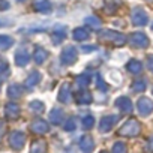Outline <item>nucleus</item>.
Returning a JSON list of instances; mask_svg holds the SVG:
<instances>
[{"instance_id":"f257e3e1","label":"nucleus","mask_w":153,"mask_h":153,"mask_svg":"<svg viewBox=\"0 0 153 153\" xmlns=\"http://www.w3.org/2000/svg\"><path fill=\"white\" fill-rule=\"evenodd\" d=\"M99 39L102 42L113 44L116 47H122V45L126 44V36L122 35V33H119V32H114V30H104V32H101Z\"/></svg>"},{"instance_id":"f03ea898","label":"nucleus","mask_w":153,"mask_h":153,"mask_svg":"<svg viewBox=\"0 0 153 153\" xmlns=\"http://www.w3.org/2000/svg\"><path fill=\"white\" fill-rule=\"evenodd\" d=\"M140 131H141L140 122L135 120V119H131V120H128V122L119 129V135L132 138V137H137V135L140 134Z\"/></svg>"},{"instance_id":"7ed1b4c3","label":"nucleus","mask_w":153,"mask_h":153,"mask_svg":"<svg viewBox=\"0 0 153 153\" xmlns=\"http://www.w3.org/2000/svg\"><path fill=\"white\" fill-rule=\"evenodd\" d=\"M60 62L66 66H71L76 62V48L72 45H68L63 48L62 54H60Z\"/></svg>"},{"instance_id":"20e7f679","label":"nucleus","mask_w":153,"mask_h":153,"mask_svg":"<svg viewBox=\"0 0 153 153\" xmlns=\"http://www.w3.org/2000/svg\"><path fill=\"white\" fill-rule=\"evenodd\" d=\"M137 108H138V113H140L141 116L147 117V116H150V114L153 113V101H152L150 98L143 96V98L138 99V102H137Z\"/></svg>"},{"instance_id":"39448f33","label":"nucleus","mask_w":153,"mask_h":153,"mask_svg":"<svg viewBox=\"0 0 153 153\" xmlns=\"http://www.w3.org/2000/svg\"><path fill=\"white\" fill-rule=\"evenodd\" d=\"M131 18H132V23L135 26H141L143 27V26H146L149 23V15H147V12L143 8H135L132 11V14H131Z\"/></svg>"},{"instance_id":"423d86ee","label":"nucleus","mask_w":153,"mask_h":153,"mask_svg":"<svg viewBox=\"0 0 153 153\" xmlns=\"http://www.w3.org/2000/svg\"><path fill=\"white\" fill-rule=\"evenodd\" d=\"M129 42H131V45L135 47V48H147L149 44H150L149 38H147L144 33H141V32H135V33H132Z\"/></svg>"},{"instance_id":"0eeeda50","label":"nucleus","mask_w":153,"mask_h":153,"mask_svg":"<svg viewBox=\"0 0 153 153\" xmlns=\"http://www.w3.org/2000/svg\"><path fill=\"white\" fill-rule=\"evenodd\" d=\"M9 144L12 149L15 150H21L26 144V135L20 131H14L11 135H9Z\"/></svg>"},{"instance_id":"6e6552de","label":"nucleus","mask_w":153,"mask_h":153,"mask_svg":"<svg viewBox=\"0 0 153 153\" xmlns=\"http://www.w3.org/2000/svg\"><path fill=\"white\" fill-rule=\"evenodd\" d=\"M71 93H72V87H71V83H63L59 89V95H57V99L62 102V104H68L69 99H71Z\"/></svg>"},{"instance_id":"1a4fd4ad","label":"nucleus","mask_w":153,"mask_h":153,"mask_svg":"<svg viewBox=\"0 0 153 153\" xmlns=\"http://www.w3.org/2000/svg\"><path fill=\"white\" fill-rule=\"evenodd\" d=\"M116 107H117L122 113H126V114H128V113H132V110H134L131 99L126 98V96H120V98H117V99H116Z\"/></svg>"},{"instance_id":"9d476101","label":"nucleus","mask_w":153,"mask_h":153,"mask_svg":"<svg viewBox=\"0 0 153 153\" xmlns=\"http://www.w3.org/2000/svg\"><path fill=\"white\" fill-rule=\"evenodd\" d=\"M30 131L35 132V134L42 135V134H47V132L50 131V126H48V123H47L45 120L38 119V120H35V122L30 125Z\"/></svg>"},{"instance_id":"9b49d317","label":"nucleus","mask_w":153,"mask_h":153,"mask_svg":"<svg viewBox=\"0 0 153 153\" xmlns=\"http://www.w3.org/2000/svg\"><path fill=\"white\" fill-rule=\"evenodd\" d=\"M29 62H30V56H29V53H27L26 48H21V50H18L15 53V65L17 66H20V68L27 66Z\"/></svg>"},{"instance_id":"f8f14e48","label":"nucleus","mask_w":153,"mask_h":153,"mask_svg":"<svg viewBox=\"0 0 153 153\" xmlns=\"http://www.w3.org/2000/svg\"><path fill=\"white\" fill-rule=\"evenodd\" d=\"M116 122H117V116H107V117H104V119L101 120V123H99V131H101V132H108V131H111L113 126L116 125Z\"/></svg>"},{"instance_id":"ddd939ff","label":"nucleus","mask_w":153,"mask_h":153,"mask_svg":"<svg viewBox=\"0 0 153 153\" xmlns=\"http://www.w3.org/2000/svg\"><path fill=\"white\" fill-rule=\"evenodd\" d=\"M93 147H95V143L90 135H83L80 138V149L83 150V153H92Z\"/></svg>"},{"instance_id":"4468645a","label":"nucleus","mask_w":153,"mask_h":153,"mask_svg":"<svg viewBox=\"0 0 153 153\" xmlns=\"http://www.w3.org/2000/svg\"><path fill=\"white\" fill-rule=\"evenodd\" d=\"M50 122L53 125H62L63 123V119H65V113L62 108H54L50 111V116H48Z\"/></svg>"},{"instance_id":"2eb2a0df","label":"nucleus","mask_w":153,"mask_h":153,"mask_svg":"<svg viewBox=\"0 0 153 153\" xmlns=\"http://www.w3.org/2000/svg\"><path fill=\"white\" fill-rule=\"evenodd\" d=\"M33 8L38 12L50 14L51 12V2H50V0H35V2H33Z\"/></svg>"},{"instance_id":"dca6fc26","label":"nucleus","mask_w":153,"mask_h":153,"mask_svg":"<svg viewBox=\"0 0 153 153\" xmlns=\"http://www.w3.org/2000/svg\"><path fill=\"white\" fill-rule=\"evenodd\" d=\"M41 78H42V75H41V72H38V71H35V72H32L27 78H26V81H24V84H26V87L27 89H33L39 81H41Z\"/></svg>"},{"instance_id":"f3484780","label":"nucleus","mask_w":153,"mask_h":153,"mask_svg":"<svg viewBox=\"0 0 153 153\" xmlns=\"http://www.w3.org/2000/svg\"><path fill=\"white\" fill-rule=\"evenodd\" d=\"M5 114H6L8 119L15 120V119H18V116H20V107H18L17 104L9 102V104L6 105V108H5Z\"/></svg>"},{"instance_id":"a211bd4d","label":"nucleus","mask_w":153,"mask_h":153,"mask_svg":"<svg viewBox=\"0 0 153 153\" xmlns=\"http://www.w3.org/2000/svg\"><path fill=\"white\" fill-rule=\"evenodd\" d=\"M47 57H48L47 50H44L42 47H36V50H35V53H33V60H35V63H36V65H42V63L47 60Z\"/></svg>"},{"instance_id":"6ab92c4d","label":"nucleus","mask_w":153,"mask_h":153,"mask_svg":"<svg viewBox=\"0 0 153 153\" xmlns=\"http://www.w3.org/2000/svg\"><path fill=\"white\" fill-rule=\"evenodd\" d=\"M72 36H74V39H75V41H80V42L87 41V39L90 38L89 32H87L86 29H83V27H76V29L72 32Z\"/></svg>"},{"instance_id":"aec40b11","label":"nucleus","mask_w":153,"mask_h":153,"mask_svg":"<svg viewBox=\"0 0 153 153\" xmlns=\"http://www.w3.org/2000/svg\"><path fill=\"white\" fill-rule=\"evenodd\" d=\"M9 65L5 59L0 57V81H5L8 76H9Z\"/></svg>"},{"instance_id":"412c9836","label":"nucleus","mask_w":153,"mask_h":153,"mask_svg":"<svg viewBox=\"0 0 153 153\" xmlns=\"http://www.w3.org/2000/svg\"><path fill=\"white\" fill-rule=\"evenodd\" d=\"M128 71L131 72V74H140L141 71H143V65H141V62L140 60H137V59H132L129 63H128Z\"/></svg>"},{"instance_id":"4be33fe9","label":"nucleus","mask_w":153,"mask_h":153,"mask_svg":"<svg viewBox=\"0 0 153 153\" xmlns=\"http://www.w3.org/2000/svg\"><path fill=\"white\" fill-rule=\"evenodd\" d=\"M8 95H9V98L17 99V98H20L23 95V87L20 84H11L8 87Z\"/></svg>"},{"instance_id":"5701e85b","label":"nucleus","mask_w":153,"mask_h":153,"mask_svg":"<svg viewBox=\"0 0 153 153\" xmlns=\"http://www.w3.org/2000/svg\"><path fill=\"white\" fill-rule=\"evenodd\" d=\"M84 23H86L89 27L95 29V30L101 29V26H102V21H101V18H98V17H95V15H92V17H87V18L84 20Z\"/></svg>"},{"instance_id":"b1692460","label":"nucleus","mask_w":153,"mask_h":153,"mask_svg":"<svg viewBox=\"0 0 153 153\" xmlns=\"http://www.w3.org/2000/svg\"><path fill=\"white\" fill-rule=\"evenodd\" d=\"M14 45V38L6 36V35H0V50H8Z\"/></svg>"},{"instance_id":"393cba45","label":"nucleus","mask_w":153,"mask_h":153,"mask_svg":"<svg viewBox=\"0 0 153 153\" xmlns=\"http://www.w3.org/2000/svg\"><path fill=\"white\" fill-rule=\"evenodd\" d=\"M30 153H47V144H45V141H35L32 144Z\"/></svg>"},{"instance_id":"a878e982","label":"nucleus","mask_w":153,"mask_h":153,"mask_svg":"<svg viewBox=\"0 0 153 153\" xmlns=\"http://www.w3.org/2000/svg\"><path fill=\"white\" fill-rule=\"evenodd\" d=\"M75 83H76V86H78V87H87L89 83H90V76H89V74L78 75V76L75 78Z\"/></svg>"},{"instance_id":"bb28decb","label":"nucleus","mask_w":153,"mask_h":153,"mask_svg":"<svg viewBox=\"0 0 153 153\" xmlns=\"http://www.w3.org/2000/svg\"><path fill=\"white\" fill-rule=\"evenodd\" d=\"M93 101V96L89 92H81L76 95V102L78 104H90Z\"/></svg>"},{"instance_id":"cd10ccee","label":"nucleus","mask_w":153,"mask_h":153,"mask_svg":"<svg viewBox=\"0 0 153 153\" xmlns=\"http://www.w3.org/2000/svg\"><path fill=\"white\" fill-rule=\"evenodd\" d=\"M146 87H147V84H146V81L144 80H137V81H134L132 83V92H137V93H140V92H144L146 90Z\"/></svg>"},{"instance_id":"c85d7f7f","label":"nucleus","mask_w":153,"mask_h":153,"mask_svg":"<svg viewBox=\"0 0 153 153\" xmlns=\"http://www.w3.org/2000/svg\"><path fill=\"white\" fill-rule=\"evenodd\" d=\"M30 108H32V111H35V113H38V114H41V113L45 111V105H44V102H41V101H32V102H30Z\"/></svg>"},{"instance_id":"c756f323","label":"nucleus","mask_w":153,"mask_h":153,"mask_svg":"<svg viewBox=\"0 0 153 153\" xmlns=\"http://www.w3.org/2000/svg\"><path fill=\"white\" fill-rule=\"evenodd\" d=\"M66 38V35H65V32L63 30H60V32H54L53 35H51V41H53V44L54 45H57V44H60V42H63V39Z\"/></svg>"},{"instance_id":"7c9ffc66","label":"nucleus","mask_w":153,"mask_h":153,"mask_svg":"<svg viewBox=\"0 0 153 153\" xmlns=\"http://www.w3.org/2000/svg\"><path fill=\"white\" fill-rule=\"evenodd\" d=\"M81 125H83L84 129H90V128H93V125H95V117H93V116H86V117H83Z\"/></svg>"},{"instance_id":"2f4dec72","label":"nucleus","mask_w":153,"mask_h":153,"mask_svg":"<svg viewBox=\"0 0 153 153\" xmlns=\"http://www.w3.org/2000/svg\"><path fill=\"white\" fill-rule=\"evenodd\" d=\"M111 152H113V153H128V147H126L125 143L117 141V143L113 146V150H111Z\"/></svg>"},{"instance_id":"473e14b6","label":"nucleus","mask_w":153,"mask_h":153,"mask_svg":"<svg viewBox=\"0 0 153 153\" xmlns=\"http://www.w3.org/2000/svg\"><path fill=\"white\" fill-rule=\"evenodd\" d=\"M75 119L74 117H71V119H68L66 120V123H65V131H68V132H72V131H75Z\"/></svg>"},{"instance_id":"72a5a7b5","label":"nucleus","mask_w":153,"mask_h":153,"mask_svg":"<svg viewBox=\"0 0 153 153\" xmlns=\"http://www.w3.org/2000/svg\"><path fill=\"white\" fill-rule=\"evenodd\" d=\"M96 86H98V89H101V90H107V84L104 83V80L101 78V75H96Z\"/></svg>"},{"instance_id":"f704fd0d","label":"nucleus","mask_w":153,"mask_h":153,"mask_svg":"<svg viewBox=\"0 0 153 153\" xmlns=\"http://www.w3.org/2000/svg\"><path fill=\"white\" fill-rule=\"evenodd\" d=\"M147 68L150 72H153V54L147 56Z\"/></svg>"},{"instance_id":"c9c22d12","label":"nucleus","mask_w":153,"mask_h":153,"mask_svg":"<svg viewBox=\"0 0 153 153\" xmlns=\"http://www.w3.org/2000/svg\"><path fill=\"white\" fill-rule=\"evenodd\" d=\"M96 47L95 45H86V47H81V51L83 53H90V51H95Z\"/></svg>"},{"instance_id":"e433bc0d","label":"nucleus","mask_w":153,"mask_h":153,"mask_svg":"<svg viewBox=\"0 0 153 153\" xmlns=\"http://www.w3.org/2000/svg\"><path fill=\"white\" fill-rule=\"evenodd\" d=\"M9 8V3L6 0H0V11H6Z\"/></svg>"},{"instance_id":"4c0bfd02","label":"nucleus","mask_w":153,"mask_h":153,"mask_svg":"<svg viewBox=\"0 0 153 153\" xmlns=\"http://www.w3.org/2000/svg\"><path fill=\"white\" fill-rule=\"evenodd\" d=\"M3 132H5V122H3L2 119H0V138H2Z\"/></svg>"},{"instance_id":"58836bf2","label":"nucleus","mask_w":153,"mask_h":153,"mask_svg":"<svg viewBox=\"0 0 153 153\" xmlns=\"http://www.w3.org/2000/svg\"><path fill=\"white\" fill-rule=\"evenodd\" d=\"M9 24H12V23H9V20H0V27H5Z\"/></svg>"},{"instance_id":"ea45409f","label":"nucleus","mask_w":153,"mask_h":153,"mask_svg":"<svg viewBox=\"0 0 153 153\" xmlns=\"http://www.w3.org/2000/svg\"><path fill=\"white\" fill-rule=\"evenodd\" d=\"M147 150L150 153H153V140H150V144H147Z\"/></svg>"},{"instance_id":"a19ab883","label":"nucleus","mask_w":153,"mask_h":153,"mask_svg":"<svg viewBox=\"0 0 153 153\" xmlns=\"http://www.w3.org/2000/svg\"><path fill=\"white\" fill-rule=\"evenodd\" d=\"M101 153H107V152H101Z\"/></svg>"},{"instance_id":"79ce46f5","label":"nucleus","mask_w":153,"mask_h":153,"mask_svg":"<svg viewBox=\"0 0 153 153\" xmlns=\"http://www.w3.org/2000/svg\"><path fill=\"white\" fill-rule=\"evenodd\" d=\"M20 2H24V0H20Z\"/></svg>"},{"instance_id":"37998d69","label":"nucleus","mask_w":153,"mask_h":153,"mask_svg":"<svg viewBox=\"0 0 153 153\" xmlns=\"http://www.w3.org/2000/svg\"><path fill=\"white\" fill-rule=\"evenodd\" d=\"M152 29H153V26H152Z\"/></svg>"}]
</instances>
